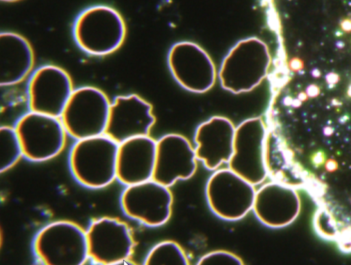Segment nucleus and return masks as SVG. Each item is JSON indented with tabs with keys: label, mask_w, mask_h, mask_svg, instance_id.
<instances>
[{
	"label": "nucleus",
	"mask_w": 351,
	"mask_h": 265,
	"mask_svg": "<svg viewBox=\"0 0 351 265\" xmlns=\"http://www.w3.org/2000/svg\"><path fill=\"white\" fill-rule=\"evenodd\" d=\"M271 64L267 45L257 37L238 41L223 58L217 71L221 86L232 94L248 92L266 77Z\"/></svg>",
	"instance_id": "nucleus-1"
},
{
	"label": "nucleus",
	"mask_w": 351,
	"mask_h": 265,
	"mask_svg": "<svg viewBox=\"0 0 351 265\" xmlns=\"http://www.w3.org/2000/svg\"><path fill=\"white\" fill-rule=\"evenodd\" d=\"M340 25L341 29L347 32L351 31V20L350 18H344L341 23Z\"/></svg>",
	"instance_id": "nucleus-25"
},
{
	"label": "nucleus",
	"mask_w": 351,
	"mask_h": 265,
	"mask_svg": "<svg viewBox=\"0 0 351 265\" xmlns=\"http://www.w3.org/2000/svg\"><path fill=\"white\" fill-rule=\"evenodd\" d=\"M167 64L176 82L193 93L210 90L217 79V71L210 56L193 42L175 43L168 52Z\"/></svg>",
	"instance_id": "nucleus-10"
},
{
	"label": "nucleus",
	"mask_w": 351,
	"mask_h": 265,
	"mask_svg": "<svg viewBox=\"0 0 351 265\" xmlns=\"http://www.w3.org/2000/svg\"><path fill=\"white\" fill-rule=\"evenodd\" d=\"M0 147V172L3 173L13 168L23 157L22 147L14 127H1Z\"/></svg>",
	"instance_id": "nucleus-20"
},
{
	"label": "nucleus",
	"mask_w": 351,
	"mask_h": 265,
	"mask_svg": "<svg viewBox=\"0 0 351 265\" xmlns=\"http://www.w3.org/2000/svg\"><path fill=\"white\" fill-rule=\"evenodd\" d=\"M300 207L297 188L271 180L256 191L252 210L264 225L280 228L296 219Z\"/></svg>",
	"instance_id": "nucleus-15"
},
{
	"label": "nucleus",
	"mask_w": 351,
	"mask_h": 265,
	"mask_svg": "<svg viewBox=\"0 0 351 265\" xmlns=\"http://www.w3.org/2000/svg\"><path fill=\"white\" fill-rule=\"evenodd\" d=\"M331 104L335 107H339L342 105V103L336 99H333L331 101Z\"/></svg>",
	"instance_id": "nucleus-29"
},
{
	"label": "nucleus",
	"mask_w": 351,
	"mask_h": 265,
	"mask_svg": "<svg viewBox=\"0 0 351 265\" xmlns=\"http://www.w3.org/2000/svg\"><path fill=\"white\" fill-rule=\"evenodd\" d=\"M311 74L312 75L317 78V77H319L320 75H321V72L318 69V68H314L313 69V71H311Z\"/></svg>",
	"instance_id": "nucleus-28"
},
{
	"label": "nucleus",
	"mask_w": 351,
	"mask_h": 265,
	"mask_svg": "<svg viewBox=\"0 0 351 265\" xmlns=\"http://www.w3.org/2000/svg\"><path fill=\"white\" fill-rule=\"evenodd\" d=\"M118 145L106 134L76 140L68 160L75 180L93 190L106 188L117 180Z\"/></svg>",
	"instance_id": "nucleus-3"
},
{
	"label": "nucleus",
	"mask_w": 351,
	"mask_h": 265,
	"mask_svg": "<svg viewBox=\"0 0 351 265\" xmlns=\"http://www.w3.org/2000/svg\"><path fill=\"white\" fill-rule=\"evenodd\" d=\"M335 34L336 36L339 37V36H342L343 34H342V32L340 30H337L335 31Z\"/></svg>",
	"instance_id": "nucleus-31"
},
{
	"label": "nucleus",
	"mask_w": 351,
	"mask_h": 265,
	"mask_svg": "<svg viewBox=\"0 0 351 265\" xmlns=\"http://www.w3.org/2000/svg\"><path fill=\"white\" fill-rule=\"evenodd\" d=\"M199 265H216V264H230L241 265L243 264V260L233 253L217 250L209 252L203 255L197 262Z\"/></svg>",
	"instance_id": "nucleus-21"
},
{
	"label": "nucleus",
	"mask_w": 351,
	"mask_h": 265,
	"mask_svg": "<svg viewBox=\"0 0 351 265\" xmlns=\"http://www.w3.org/2000/svg\"><path fill=\"white\" fill-rule=\"evenodd\" d=\"M339 77L335 73H328L326 76V80L328 84L333 86L339 81Z\"/></svg>",
	"instance_id": "nucleus-23"
},
{
	"label": "nucleus",
	"mask_w": 351,
	"mask_h": 265,
	"mask_svg": "<svg viewBox=\"0 0 351 265\" xmlns=\"http://www.w3.org/2000/svg\"><path fill=\"white\" fill-rule=\"evenodd\" d=\"M336 45L338 48H343L345 45L344 42L341 40L337 42Z\"/></svg>",
	"instance_id": "nucleus-30"
},
{
	"label": "nucleus",
	"mask_w": 351,
	"mask_h": 265,
	"mask_svg": "<svg viewBox=\"0 0 351 265\" xmlns=\"http://www.w3.org/2000/svg\"><path fill=\"white\" fill-rule=\"evenodd\" d=\"M14 129L23 157L43 162L58 156L66 142V131L59 117L29 111L16 121Z\"/></svg>",
	"instance_id": "nucleus-6"
},
{
	"label": "nucleus",
	"mask_w": 351,
	"mask_h": 265,
	"mask_svg": "<svg viewBox=\"0 0 351 265\" xmlns=\"http://www.w3.org/2000/svg\"><path fill=\"white\" fill-rule=\"evenodd\" d=\"M32 247L40 264L82 265L89 260L86 230L67 220L53 221L41 227Z\"/></svg>",
	"instance_id": "nucleus-4"
},
{
	"label": "nucleus",
	"mask_w": 351,
	"mask_h": 265,
	"mask_svg": "<svg viewBox=\"0 0 351 265\" xmlns=\"http://www.w3.org/2000/svg\"><path fill=\"white\" fill-rule=\"evenodd\" d=\"M302 101H300L298 98L294 99L292 100L291 105L293 108H299L302 104Z\"/></svg>",
	"instance_id": "nucleus-26"
},
{
	"label": "nucleus",
	"mask_w": 351,
	"mask_h": 265,
	"mask_svg": "<svg viewBox=\"0 0 351 265\" xmlns=\"http://www.w3.org/2000/svg\"><path fill=\"white\" fill-rule=\"evenodd\" d=\"M110 102L96 87L74 89L60 116L67 135L77 140L104 134Z\"/></svg>",
	"instance_id": "nucleus-5"
},
{
	"label": "nucleus",
	"mask_w": 351,
	"mask_h": 265,
	"mask_svg": "<svg viewBox=\"0 0 351 265\" xmlns=\"http://www.w3.org/2000/svg\"><path fill=\"white\" fill-rule=\"evenodd\" d=\"M156 141L149 136L132 138L118 145L117 180L125 186L152 179Z\"/></svg>",
	"instance_id": "nucleus-17"
},
{
	"label": "nucleus",
	"mask_w": 351,
	"mask_h": 265,
	"mask_svg": "<svg viewBox=\"0 0 351 265\" xmlns=\"http://www.w3.org/2000/svg\"><path fill=\"white\" fill-rule=\"evenodd\" d=\"M197 160L187 138L178 134L164 135L156 141L152 179L169 188L189 179L196 171Z\"/></svg>",
	"instance_id": "nucleus-14"
},
{
	"label": "nucleus",
	"mask_w": 351,
	"mask_h": 265,
	"mask_svg": "<svg viewBox=\"0 0 351 265\" xmlns=\"http://www.w3.org/2000/svg\"><path fill=\"white\" fill-rule=\"evenodd\" d=\"M126 26L121 14L106 5L89 6L75 18L72 36L77 47L91 56L101 57L116 51L123 44Z\"/></svg>",
	"instance_id": "nucleus-2"
},
{
	"label": "nucleus",
	"mask_w": 351,
	"mask_h": 265,
	"mask_svg": "<svg viewBox=\"0 0 351 265\" xmlns=\"http://www.w3.org/2000/svg\"><path fill=\"white\" fill-rule=\"evenodd\" d=\"M290 66L293 70L299 71L302 68L303 64H302V62L300 59L293 58L291 61Z\"/></svg>",
	"instance_id": "nucleus-24"
},
{
	"label": "nucleus",
	"mask_w": 351,
	"mask_h": 265,
	"mask_svg": "<svg viewBox=\"0 0 351 265\" xmlns=\"http://www.w3.org/2000/svg\"><path fill=\"white\" fill-rule=\"evenodd\" d=\"M254 186L229 168L217 169L206 184L207 203L220 218L240 220L252 210L256 191Z\"/></svg>",
	"instance_id": "nucleus-7"
},
{
	"label": "nucleus",
	"mask_w": 351,
	"mask_h": 265,
	"mask_svg": "<svg viewBox=\"0 0 351 265\" xmlns=\"http://www.w3.org/2000/svg\"><path fill=\"white\" fill-rule=\"evenodd\" d=\"M266 135L267 126L261 117L245 119L235 127L228 168L254 186L268 177L265 155Z\"/></svg>",
	"instance_id": "nucleus-8"
},
{
	"label": "nucleus",
	"mask_w": 351,
	"mask_h": 265,
	"mask_svg": "<svg viewBox=\"0 0 351 265\" xmlns=\"http://www.w3.org/2000/svg\"><path fill=\"white\" fill-rule=\"evenodd\" d=\"M173 195L169 187L152 179L127 186L120 196V206L130 219L155 227L165 224L171 217Z\"/></svg>",
	"instance_id": "nucleus-11"
},
{
	"label": "nucleus",
	"mask_w": 351,
	"mask_h": 265,
	"mask_svg": "<svg viewBox=\"0 0 351 265\" xmlns=\"http://www.w3.org/2000/svg\"><path fill=\"white\" fill-rule=\"evenodd\" d=\"M34 62L32 47L23 36L12 31L0 34V84L10 86L31 74Z\"/></svg>",
	"instance_id": "nucleus-18"
},
{
	"label": "nucleus",
	"mask_w": 351,
	"mask_h": 265,
	"mask_svg": "<svg viewBox=\"0 0 351 265\" xmlns=\"http://www.w3.org/2000/svg\"><path fill=\"white\" fill-rule=\"evenodd\" d=\"M319 88L315 84H310L307 86L306 92L308 97H315L319 94Z\"/></svg>",
	"instance_id": "nucleus-22"
},
{
	"label": "nucleus",
	"mask_w": 351,
	"mask_h": 265,
	"mask_svg": "<svg viewBox=\"0 0 351 265\" xmlns=\"http://www.w3.org/2000/svg\"><path fill=\"white\" fill-rule=\"evenodd\" d=\"M145 265H187L188 257L184 249L176 242L165 240L154 245L146 255Z\"/></svg>",
	"instance_id": "nucleus-19"
},
{
	"label": "nucleus",
	"mask_w": 351,
	"mask_h": 265,
	"mask_svg": "<svg viewBox=\"0 0 351 265\" xmlns=\"http://www.w3.org/2000/svg\"><path fill=\"white\" fill-rule=\"evenodd\" d=\"M88 254L93 263L120 264L128 261L136 242L128 224L118 218L103 216L93 220L86 230Z\"/></svg>",
	"instance_id": "nucleus-9"
},
{
	"label": "nucleus",
	"mask_w": 351,
	"mask_h": 265,
	"mask_svg": "<svg viewBox=\"0 0 351 265\" xmlns=\"http://www.w3.org/2000/svg\"><path fill=\"white\" fill-rule=\"evenodd\" d=\"M156 118L152 105L135 94L116 96L110 102L104 134L119 144L149 136Z\"/></svg>",
	"instance_id": "nucleus-13"
},
{
	"label": "nucleus",
	"mask_w": 351,
	"mask_h": 265,
	"mask_svg": "<svg viewBox=\"0 0 351 265\" xmlns=\"http://www.w3.org/2000/svg\"><path fill=\"white\" fill-rule=\"evenodd\" d=\"M235 127L228 118L214 116L199 124L194 135L197 159L215 171L229 162L233 153Z\"/></svg>",
	"instance_id": "nucleus-16"
},
{
	"label": "nucleus",
	"mask_w": 351,
	"mask_h": 265,
	"mask_svg": "<svg viewBox=\"0 0 351 265\" xmlns=\"http://www.w3.org/2000/svg\"><path fill=\"white\" fill-rule=\"evenodd\" d=\"M74 88L69 75L53 64H44L29 76L27 103L29 111L60 116Z\"/></svg>",
	"instance_id": "nucleus-12"
},
{
	"label": "nucleus",
	"mask_w": 351,
	"mask_h": 265,
	"mask_svg": "<svg viewBox=\"0 0 351 265\" xmlns=\"http://www.w3.org/2000/svg\"><path fill=\"white\" fill-rule=\"evenodd\" d=\"M350 94L351 95V88L349 90Z\"/></svg>",
	"instance_id": "nucleus-33"
},
{
	"label": "nucleus",
	"mask_w": 351,
	"mask_h": 265,
	"mask_svg": "<svg viewBox=\"0 0 351 265\" xmlns=\"http://www.w3.org/2000/svg\"><path fill=\"white\" fill-rule=\"evenodd\" d=\"M1 1H3V2H6V3H12V2L19 1L21 0H1Z\"/></svg>",
	"instance_id": "nucleus-32"
},
{
	"label": "nucleus",
	"mask_w": 351,
	"mask_h": 265,
	"mask_svg": "<svg viewBox=\"0 0 351 265\" xmlns=\"http://www.w3.org/2000/svg\"><path fill=\"white\" fill-rule=\"evenodd\" d=\"M300 101H304L307 99L308 98V95L306 94V92H300L299 94H298V97Z\"/></svg>",
	"instance_id": "nucleus-27"
}]
</instances>
